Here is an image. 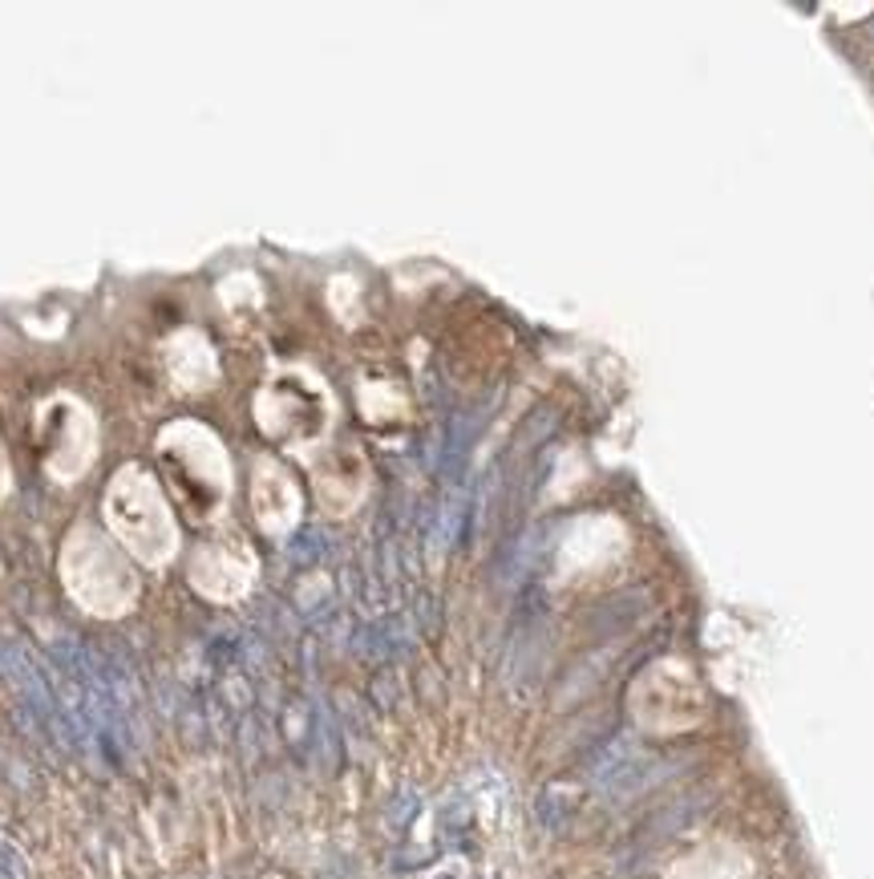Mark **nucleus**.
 Here are the masks:
<instances>
[{"mask_svg":"<svg viewBox=\"0 0 874 879\" xmlns=\"http://www.w3.org/2000/svg\"><path fill=\"white\" fill-rule=\"evenodd\" d=\"M9 487V466H4V450H0V494Z\"/></svg>","mask_w":874,"mask_h":879,"instance_id":"nucleus-1","label":"nucleus"}]
</instances>
